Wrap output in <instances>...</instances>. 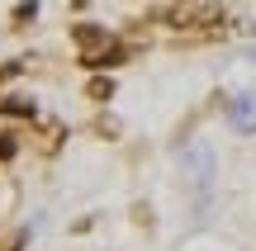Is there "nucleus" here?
<instances>
[{"instance_id":"obj_4","label":"nucleus","mask_w":256,"mask_h":251,"mask_svg":"<svg viewBox=\"0 0 256 251\" xmlns=\"http://www.w3.org/2000/svg\"><path fill=\"white\" fill-rule=\"evenodd\" d=\"M238 123H242V128H256V95H242V104H238Z\"/></svg>"},{"instance_id":"obj_6","label":"nucleus","mask_w":256,"mask_h":251,"mask_svg":"<svg viewBox=\"0 0 256 251\" xmlns=\"http://www.w3.org/2000/svg\"><path fill=\"white\" fill-rule=\"evenodd\" d=\"M14 157V133H0V161Z\"/></svg>"},{"instance_id":"obj_5","label":"nucleus","mask_w":256,"mask_h":251,"mask_svg":"<svg viewBox=\"0 0 256 251\" xmlns=\"http://www.w3.org/2000/svg\"><path fill=\"white\" fill-rule=\"evenodd\" d=\"M110 95H114L110 81H90V100H110Z\"/></svg>"},{"instance_id":"obj_7","label":"nucleus","mask_w":256,"mask_h":251,"mask_svg":"<svg viewBox=\"0 0 256 251\" xmlns=\"http://www.w3.org/2000/svg\"><path fill=\"white\" fill-rule=\"evenodd\" d=\"M34 14H38V5H34V0H28V5H19V9H14V24H28V19H34Z\"/></svg>"},{"instance_id":"obj_1","label":"nucleus","mask_w":256,"mask_h":251,"mask_svg":"<svg viewBox=\"0 0 256 251\" xmlns=\"http://www.w3.org/2000/svg\"><path fill=\"white\" fill-rule=\"evenodd\" d=\"M72 38H76V47H81V66H90V71H104V66L124 62V47L114 43V33L100 28V24H76Z\"/></svg>"},{"instance_id":"obj_3","label":"nucleus","mask_w":256,"mask_h":251,"mask_svg":"<svg viewBox=\"0 0 256 251\" xmlns=\"http://www.w3.org/2000/svg\"><path fill=\"white\" fill-rule=\"evenodd\" d=\"M0 114H10V119H34V104L19 100V95H10V100H0Z\"/></svg>"},{"instance_id":"obj_2","label":"nucleus","mask_w":256,"mask_h":251,"mask_svg":"<svg viewBox=\"0 0 256 251\" xmlns=\"http://www.w3.org/2000/svg\"><path fill=\"white\" fill-rule=\"evenodd\" d=\"M223 19H228V9L209 0V5H194V9H185V14L176 9V14H171V24H176V28H185V33H200V28H223Z\"/></svg>"}]
</instances>
